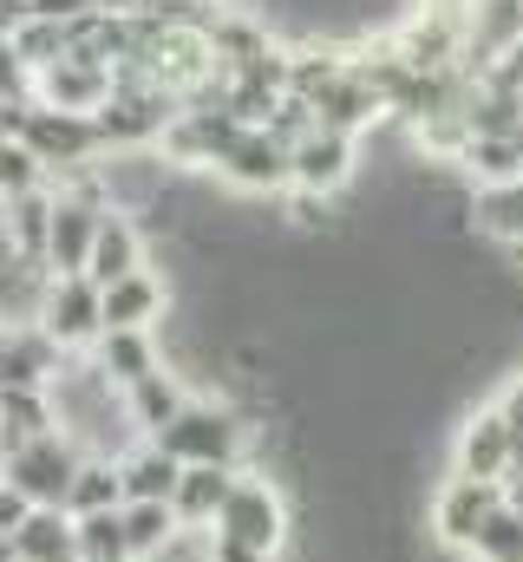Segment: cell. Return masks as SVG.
I'll list each match as a JSON object with an SVG mask.
<instances>
[{
    "mask_svg": "<svg viewBox=\"0 0 523 562\" xmlns=\"http://www.w3.org/2000/svg\"><path fill=\"white\" fill-rule=\"evenodd\" d=\"M190 400H197V393L183 386V373H177V367H164V373H151V380L125 386V406H131V419H137V431H144V438H157V431L177 419Z\"/></svg>",
    "mask_w": 523,
    "mask_h": 562,
    "instance_id": "7402d4cb",
    "label": "cell"
},
{
    "mask_svg": "<svg viewBox=\"0 0 523 562\" xmlns=\"http://www.w3.org/2000/svg\"><path fill=\"white\" fill-rule=\"evenodd\" d=\"M511 497H504V484H491V477H458V471H445L438 484H432V497H425V537L438 543V550H471L478 543V530L504 510Z\"/></svg>",
    "mask_w": 523,
    "mask_h": 562,
    "instance_id": "277c9868",
    "label": "cell"
},
{
    "mask_svg": "<svg viewBox=\"0 0 523 562\" xmlns=\"http://www.w3.org/2000/svg\"><path fill=\"white\" fill-rule=\"evenodd\" d=\"M13 562H79V524L73 510H33L13 537H7Z\"/></svg>",
    "mask_w": 523,
    "mask_h": 562,
    "instance_id": "44dd1931",
    "label": "cell"
},
{
    "mask_svg": "<svg viewBox=\"0 0 523 562\" xmlns=\"http://www.w3.org/2000/svg\"><path fill=\"white\" fill-rule=\"evenodd\" d=\"M458 170L471 183H511V177H523V144L518 138H471Z\"/></svg>",
    "mask_w": 523,
    "mask_h": 562,
    "instance_id": "484cf974",
    "label": "cell"
},
{
    "mask_svg": "<svg viewBox=\"0 0 523 562\" xmlns=\"http://www.w3.org/2000/svg\"><path fill=\"white\" fill-rule=\"evenodd\" d=\"M203 562H275V557H262L249 543H230V537H203Z\"/></svg>",
    "mask_w": 523,
    "mask_h": 562,
    "instance_id": "1f68e13d",
    "label": "cell"
},
{
    "mask_svg": "<svg viewBox=\"0 0 523 562\" xmlns=\"http://www.w3.org/2000/svg\"><path fill=\"white\" fill-rule=\"evenodd\" d=\"M119 477H125V504H170L177 497V477H183V464L164 451V445H137L125 464H119Z\"/></svg>",
    "mask_w": 523,
    "mask_h": 562,
    "instance_id": "603a6c76",
    "label": "cell"
},
{
    "mask_svg": "<svg viewBox=\"0 0 523 562\" xmlns=\"http://www.w3.org/2000/svg\"><path fill=\"white\" fill-rule=\"evenodd\" d=\"M170 301H177V288L157 276V269H137V276L112 281V288H105V334H119V327L157 334V327L170 321Z\"/></svg>",
    "mask_w": 523,
    "mask_h": 562,
    "instance_id": "4fadbf2b",
    "label": "cell"
},
{
    "mask_svg": "<svg viewBox=\"0 0 523 562\" xmlns=\"http://www.w3.org/2000/svg\"><path fill=\"white\" fill-rule=\"evenodd\" d=\"M471 236L491 243V249L523 243V177H511V183H478L471 190Z\"/></svg>",
    "mask_w": 523,
    "mask_h": 562,
    "instance_id": "ffe728a7",
    "label": "cell"
},
{
    "mask_svg": "<svg viewBox=\"0 0 523 562\" xmlns=\"http://www.w3.org/2000/svg\"><path fill=\"white\" fill-rule=\"evenodd\" d=\"M92 360L119 380V386H137V380H151V373H164L170 367V353H164V340L157 334H144V327H119V334H99V347H92Z\"/></svg>",
    "mask_w": 523,
    "mask_h": 562,
    "instance_id": "d6986e66",
    "label": "cell"
},
{
    "mask_svg": "<svg viewBox=\"0 0 523 562\" xmlns=\"http://www.w3.org/2000/svg\"><path fill=\"white\" fill-rule=\"evenodd\" d=\"M79 464H86V451H79L66 431H40L33 445H20V451L0 464V477H7L33 510H66Z\"/></svg>",
    "mask_w": 523,
    "mask_h": 562,
    "instance_id": "5b68a950",
    "label": "cell"
},
{
    "mask_svg": "<svg viewBox=\"0 0 523 562\" xmlns=\"http://www.w3.org/2000/svg\"><path fill=\"white\" fill-rule=\"evenodd\" d=\"M20 144L46 164V183H59V177H73V170H86V164L105 157V144H99V125H92V119L53 112V105H26V119H20Z\"/></svg>",
    "mask_w": 523,
    "mask_h": 562,
    "instance_id": "52a82bcc",
    "label": "cell"
},
{
    "mask_svg": "<svg viewBox=\"0 0 523 562\" xmlns=\"http://www.w3.org/2000/svg\"><path fill=\"white\" fill-rule=\"evenodd\" d=\"M7 340H13V327H7V321H0V360H7Z\"/></svg>",
    "mask_w": 523,
    "mask_h": 562,
    "instance_id": "d590c367",
    "label": "cell"
},
{
    "mask_svg": "<svg viewBox=\"0 0 523 562\" xmlns=\"http://www.w3.org/2000/svg\"><path fill=\"white\" fill-rule=\"evenodd\" d=\"M0 236H7V256L20 269H46V249H53V183L0 203Z\"/></svg>",
    "mask_w": 523,
    "mask_h": 562,
    "instance_id": "9a60e30c",
    "label": "cell"
},
{
    "mask_svg": "<svg viewBox=\"0 0 523 562\" xmlns=\"http://www.w3.org/2000/svg\"><path fill=\"white\" fill-rule=\"evenodd\" d=\"M236 477H243V471H223V464H183L177 497H170L177 524H183L190 537H210L216 517H223V504H230V491H236Z\"/></svg>",
    "mask_w": 523,
    "mask_h": 562,
    "instance_id": "e0dca14e",
    "label": "cell"
},
{
    "mask_svg": "<svg viewBox=\"0 0 523 562\" xmlns=\"http://www.w3.org/2000/svg\"><path fill=\"white\" fill-rule=\"evenodd\" d=\"M183 524L170 504H125V557L131 562H157L164 550H177Z\"/></svg>",
    "mask_w": 523,
    "mask_h": 562,
    "instance_id": "cb8c5ba5",
    "label": "cell"
},
{
    "mask_svg": "<svg viewBox=\"0 0 523 562\" xmlns=\"http://www.w3.org/2000/svg\"><path fill=\"white\" fill-rule=\"evenodd\" d=\"M216 183H223V190H236V196H288V190H294V150L275 138V132L249 125L243 138L223 150Z\"/></svg>",
    "mask_w": 523,
    "mask_h": 562,
    "instance_id": "ba28073f",
    "label": "cell"
},
{
    "mask_svg": "<svg viewBox=\"0 0 523 562\" xmlns=\"http://www.w3.org/2000/svg\"><path fill=\"white\" fill-rule=\"evenodd\" d=\"M112 66H99V59H79V53H66L59 66H46V72H33V105H53V112H73V119H99L105 105H112Z\"/></svg>",
    "mask_w": 523,
    "mask_h": 562,
    "instance_id": "30bf717a",
    "label": "cell"
},
{
    "mask_svg": "<svg viewBox=\"0 0 523 562\" xmlns=\"http://www.w3.org/2000/svg\"><path fill=\"white\" fill-rule=\"evenodd\" d=\"M73 524H79V557H125V504L99 517H73Z\"/></svg>",
    "mask_w": 523,
    "mask_h": 562,
    "instance_id": "f1b7e54d",
    "label": "cell"
},
{
    "mask_svg": "<svg viewBox=\"0 0 523 562\" xmlns=\"http://www.w3.org/2000/svg\"><path fill=\"white\" fill-rule=\"evenodd\" d=\"M210 537L249 543V550H262V557L281 562V557H288V543H294V510H288V491H281L275 477H262V471H243Z\"/></svg>",
    "mask_w": 523,
    "mask_h": 562,
    "instance_id": "3957f363",
    "label": "cell"
},
{
    "mask_svg": "<svg viewBox=\"0 0 523 562\" xmlns=\"http://www.w3.org/2000/svg\"><path fill=\"white\" fill-rule=\"evenodd\" d=\"M46 406H53V431H66L99 464H125L144 445V431H137V419L125 406V386L92 353H66L59 360V373L46 380Z\"/></svg>",
    "mask_w": 523,
    "mask_h": 562,
    "instance_id": "6da1fadb",
    "label": "cell"
},
{
    "mask_svg": "<svg viewBox=\"0 0 523 562\" xmlns=\"http://www.w3.org/2000/svg\"><path fill=\"white\" fill-rule=\"evenodd\" d=\"M151 445H164L177 464H223V471H249L256 419H249L236 400H223V393H197V400L164 425Z\"/></svg>",
    "mask_w": 523,
    "mask_h": 562,
    "instance_id": "7a4b0ae2",
    "label": "cell"
},
{
    "mask_svg": "<svg viewBox=\"0 0 523 562\" xmlns=\"http://www.w3.org/2000/svg\"><path fill=\"white\" fill-rule=\"evenodd\" d=\"M144 249H151L144 223H137L131 210H105V223H99V243H92V262H86V281L112 288V281H125V276H137V269H151V262H144Z\"/></svg>",
    "mask_w": 523,
    "mask_h": 562,
    "instance_id": "2e32d148",
    "label": "cell"
},
{
    "mask_svg": "<svg viewBox=\"0 0 523 562\" xmlns=\"http://www.w3.org/2000/svg\"><path fill=\"white\" fill-rule=\"evenodd\" d=\"M354 177H360V138H341V132L314 125L308 138L294 144V190L334 203L341 190H354Z\"/></svg>",
    "mask_w": 523,
    "mask_h": 562,
    "instance_id": "8fae6325",
    "label": "cell"
},
{
    "mask_svg": "<svg viewBox=\"0 0 523 562\" xmlns=\"http://www.w3.org/2000/svg\"><path fill=\"white\" fill-rule=\"evenodd\" d=\"M144 0H92V13H137Z\"/></svg>",
    "mask_w": 523,
    "mask_h": 562,
    "instance_id": "836d02e7",
    "label": "cell"
},
{
    "mask_svg": "<svg viewBox=\"0 0 523 562\" xmlns=\"http://www.w3.org/2000/svg\"><path fill=\"white\" fill-rule=\"evenodd\" d=\"M105 210H112V203H99V196L53 190V249H46V276H86Z\"/></svg>",
    "mask_w": 523,
    "mask_h": 562,
    "instance_id": "7c38bea8",
    "label": "cell"
},
{
    "mask_svg": "<svg viewBox=\"0 0 523 562\" xmlns=\"http://www.w3.org/2000/svg\"><path fill=\"white\" fill-rule=\"evenodd\" d=\"M79 562H131V557H79Z\"/></svg>",
    "mask_w": 523,
    "mask_h": 562,
    "instance_id": "8d00e7d4",
    "label": "cell"
},
{
    "mask_svg": "<svg viewBox=\"0 0 523 562\" xmlns=\"http://www.w3.org/2000/svg\"><path fill=\"white\" fill-rule=\"evenodd\" d=\"M26 517H33V504H26V497H20V491H13V484L0 477V537H13V530H20Z\"/></svg>",
    "mask_w": 523,
    "mask_h": 562,
    "instance_id": "4dcf8cb0",
    "label": "cell"
},
{
    "mask_svg": "<svg viewBox=\"0 0 523 562\" xmlns=\"http://www.w3.org/2000/svg\"><path fill=\"white\" fill-rule=\"evenodd\" d=\"M33 327H40L59 353H92L99 334H105V288L86 281V276H53Z\"/></svg>",
    "mask_w": 523,
    "mask_h": 562,
    "instance_id": "8992f818",
    "label": "cell"
},
{
    "mask_svg": "<svg viewBox=\"0 0 523 562\" xmlns=\"http://www.w3.org/2000/svg\"><path fill=\"white\" fill-rule=\"evenodd\" d=\"M119 504H125V477H119V464L86 458V464H79V477H73L66 510H73V517H99V510H119Z\"/></svg>",
    "mask_w": 523,
    "mask_h": 562,
    "instance_id": "d4e9b609",
    "label": "cell"
},
{
    "mask_svg": "<svg viewBox=\"0 0 523 562\" xmlns=\"http://www.w3.org/2000/svg\"><path fill=\"white\" fill-rule=\"evenodd\" d=\"M33 7V20H79V13H92V0H26Z\"/></svg>",
    "mask_w": 523,
    "mask_h": 562,
    "instance_id": "d6a6232c",
    "label": "cell"
},
{
    "mask_svg": "<svg viewBox=\"0 0 523 562\" xmlns=\"http://www.w3.org/2000/svg\"><path fill=\"white\" fill-rule=\"evenodd\" d=\"M504 497H511V510H523V471H511V484H504Z\"/></svg>",
    "mask_w": 523,
    "mask_h": 562,
    "instance_id": "e575fe53",
    "label": "cell"
},
{
    "mask_svg": "<svg viewBox=\"0 0 523 562\" xmlns=\"http://www.w3.org/2000/svg\"><path fill=\"white\" fill-rule=\"evenodd\" d=\"M452 471L458 477H491V484H511L518 471V438L498 406H471L458 431H452Z\"/></svg>",
    "mask_w": 523,
    "mask_h": 562,
    "instance_id": "9c48e42d",
    "label": "cell"
},
{
    "mask_svg": "<svg viewBox=\"0 0 523 562\" xmlns=\"http://www.w3.org/2000/svg\"><path fill=\"white\" fill-rule=\"evenodd\" d=\"M314 119H321L327 132H341V138H374V132L387 125V99L347 66V79H334V86L314 99Z\"/></svg>",
    "mask_w": 523,
    "mask_h": 562,
    "instance_id": "5bb4252c",
    "label": "cell"
},
{
    "mask_svg": "<svg viewBox=\"0 0 523 562\" xmlns=\"http://www.w3.org/2000/svg\"><path fill=\"white\" fill-rule=\"evenodd\" d=\"M26 190H46V164L20 138H0V203H13Z\"/></svg>",
    "mask_w": 523,
    "mask_h": 562,
    "instance_id": "83f0119b",
    "label": "cell"
},
{
    "mask_svg": "<svg viewBox=\"0 0 523 562\" xmlns=\"http://www.w3.org/2000/svg\"><path fill=\"white\" fill-rule=\"evenodd\" d=\"M491 406L504 413V425H511V438H518V464H523V373L511 380V386H504V393H498V400H491Z\"/></svg>",
    "mask_w": 523,
    "mask_h": 562,
    "instance_id": "f546056e",
    "label": "cell"
},
{
    "mask_svg": "<svg viewBox=\"0 0 523 562\" xmlns=\"http://www.w3.org/2000/svg\"><path fill=\"white\" fill-rule=\"evenodd\" d=\"M465 557H471V562H523V510L504 504V510L478 530V543H471Z\"/></svg>",
    "mask_w": 523,
    "mask_h": 562,
    "instance_id": "4316f807",
    "label": "cell"
},
{
    "mask_svg": "<svg viewBox=\"0 0 523 562\" xmlns=\"http://www.w3.org/2000/svg\"><path fill=\"white\" fill-rule=\"evenodd\" d=\"M523 46V0H471V40H465V72L485 79L491 59Z\"/></svg>",
    "mask_w": 523,
    "mask_h": 562,
    "instance_id": "ac0fdd59",
    "label": "cell"
}]
</instances>
